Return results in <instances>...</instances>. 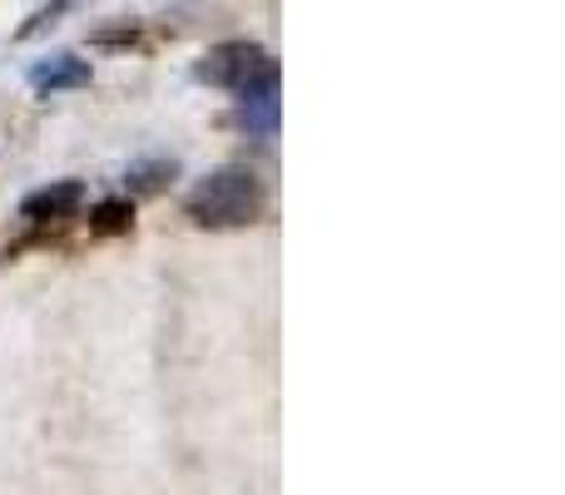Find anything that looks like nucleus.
I'll return each instance as SVG.
<instances>
[{
  "label": "nucleus",
  "mask_w": 565,
  "mask_h": 495,
  "mask_svg": "<svg viewBox=\"0 0 565 495\" xmlns=\"http://www.w3.org/2000/svg\"><path fill=\"white\" fill-rule=\"evenodd\" d=\"M135 228V204L129 198H105V204H95V214H89V234L95 238H119Z\"/></svg>",
  "instance_id": "423d86ee"
},
{
  "label": "nucleus",
  "mask_w": 565,
  "mask_h": 495,
  "mask_svg": "<svg viewBox=\"0 0 565 495\" xmlns=\"http://www.w3.org/2000/svg\"><path fill=\"white\" fill-rule=\"evenodd\" d=\"M258 214V179L248 169H224L189 194V218L199 228H238Z\"/></svg>",
  "instance_id": "f257e3e1"
},
{
  "label": "nucleus",
  "mask_w": 565,
  "mask_h": 495,
  "mask_svg": "<svg viewBox=\"0 0 565 495\" xmlns=\"http://www.w3.org/2000/svg\"><path fill=\"white\" fill-rule=\"evenodd\" d=\"M30 85H35L40 95H50V89H79V85H89V65L75 55H55L30 69Z\"/></svg>",
  "instance_id": "20e7f679"
},
{
  "label": "nucleus",
  "mask_w": 565,
  "mask_h": 495,
  "mask_svg": "<svg viewBox=\"0 0 565 495\" xmlns=\"http://www.w3.org/2000/svg\"><path fill=\"white\" fill-rule=\"evenodd\" d=\"M79 198H85V189H79L75 179H65V184L35 189V194L20 204V218H30V224H55V218H70V214H75Z\"/></svg>",
  "instance_id": "7ed1b4c3"
},
{
  "label": "nucleus",
  "mask_w": 565,
  "mask_h": 495,
  "mask_svg": "<svg viewBox=\"0 0 565 495\" xmlns=\"http://www.w3.org/2000/svg\"><path fill=\"white\" fill-rule=\"evenodd\" d=\"M204 85H218V89H234V95H248L258 85H274L278 79V65L264 45L254 40H228V45H214L194 69Z\"/></svg>",
  "instance_id": "f03ea898"
},
{
  "label": "nucleus",
  "mask_w": 565,
  "mask_h": 495,
  "mask_svg": "<svg viewBox=\"0 0 565 495\" xmlns=\"http://www.w3.org/2000/svg\"><path fill=\"white\" fill-rule=\"evenodd\" d=\"M164 174H174V169H169V164H145V169H135V174H129V189H135V194H154V189L164 184Z\"/></svg>",
  "instance_id": "0eeeda50"
},
{
  "label": "nucleus",
  "mask_w": 565,
  "mask_h": 495,
  "mask_svg": "<svg viewBox=\"0 0 565 495\" xmlns=\"http://www.w3.org/2000/svg\"><path fill=\"white\" fill-rule=\"evenodd\" d=\"M238 125L248 134H274L278 129V79L274 85H258L244 95V109H238Z\"/></svg>",
  "instance_id": "39448f33"
},
{
  "label": "nucleus",
  "mask_w": 565,
  "mask_h": 495,
  "mask_svg": "<svg viewBox=\"0 0 565 495\" xmlns=\"http://www.w3.org/2000/svg\"><path fill=\"white\" fill-rule=\"evenodd\" d=\"M95 45H135V25H119V30H95Z\"/></svg>",
  "instance_id": "6e6552de"
}]
</instances>
